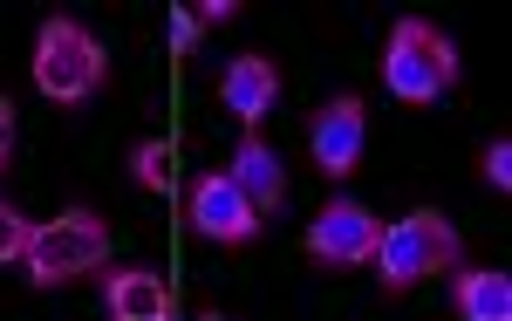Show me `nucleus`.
Segmentation results:
<instances>
[{
    "label": "nucleus",
    "instance_id": "obj_1",
    "mask_svg": "<svg viewBox=\"0 0 512 321\" xmlns=\"http://www.w3.org/2000/svg\"><path fill=\"white\" fill-rule=\"evenodd\" d=\"M376 281H383V294H410L417 281H431V274H451L458 267V226L444 219V212H431V205H417L410 219H396L390 233L376 240Z\"/></svg>",
    "mask_w": 512,
    "mask_h": 321
},
{
    "label": "nucleus",
    "instance_id": "obj_2",
    "mask_svg": "<svg viewBox=\"0 0 512 321\" xmlns=\"http://www.w3.org/2000/svg\"><path fill=\"white\" fill-rule=\"evenodd\" d=\"M110 260V226H103V212H89V205H69L62 219H48L28 233V281L35 287H62V281H82V274H96Z\"/></svg>",
    "mask_w": 512,
    "mask_h": 321
},
{
    "label": "nucleus",
    "instance_id": "obj_3",
    "mask_svg": "<svg viewBox=\"0 0 512 321\" xmlns=\"http://www.w3.org/2000/svg\"><path fill=\"white\" fill-rule=\"evenodd\" d=\"M383 82H390L403 103H437L451 82H458V48L444 28L431 21H396L390 41H383Z\"/></svg>",
    "mask_w": 512,
    "mask_h": 321
},
{
    "label": "nucleus",
    "instance_id": "obj_4",
    "mask_svg": "<svg viewBox=\"0 0 512 321\" xmlns=\"http://www.w3.org/2000/svg\"><path fill=\"white\" fill-rule=\"evenodd\" d=\"M35 89L48 103H82L103 89V48L76 21H48L35 41Z\"/></svg>",
    "mask_w": 512,
    "mask_h": 321
},
{
    "label": "nucleus",
    "instance_id": "obj_5",
    "mask_svg": "<svg viewBox=\"0 0 512 321\" xmlns=\"http://www.w3.org/2000/svg\"><path fill=\"white\" fill-rule=\"evenodd\" d=\"M376 240H383V226L369 219V205L335 199L315 226H308V240H301V246H308L315 267H362V260L376 253Z\"/></svg>",
    "mask_w": 512,
    "mask_h": 321
},
{
    "label": "nucleus",
    "instance_id": "obj_6",
    "mask_svg": "<svg viewBox=\"0 0 512 321\" xmlns=\"http://www.w3.org/2000/svg\"><path fill=\"white\" fill-rule=\"evenodd\" d=\"M192 226L205 233V240H219V246H246L253 233H260V212L246 205V192H239L233 178H198L192 185Z\"/></svg>",
    "mask_w": 512,
    "mask_h": 321
},
{
    "label": "nucleus",
    "instance_id": "obj_7",
    "mask_svg": "<svg viewBox=\"0 0 512 321\" xmlns=\"http://www.w3.org/2000/svg\"><path fill=\"white\" fill-rule=\"evenodd\" d=\"M308 151H315L321 178H349L362 158V96H335L308 130Z\"/></svg>",
    "mask_w": 512,
    "mask_h": 321
},
{
    "label": "nucleus",
    "instance_id": "obj_8",
    "mask_svg": "<svg viewBox=\"0 0 512 321\" xmlns=\"http://www.w3.org/2000/svg\"><path fill=\"white\" fill-rule=\"evenodd\" d=\"M226 178H233L239 192H246V205H253L260 219L287 205V171H280L274 144H267V137H253V130H246V137L233 144V171H226Z\"/></svg>",
    "mask_w": 512,
    "mask_h": 321
},
{
    "label": "nucleus",
    "instance_id": "obj_9",
    "mask_svg": "<svg viewBox=\"0 0 512 321\" xmlns=\"http://www.w3.org/2000/svg\"><path fill=\"white\" fill-rule=\"evenodd\" d=\"M103 308H110L117 321H164V315H178V301H171L164 274H151V267L103 274Z\"/></svg>",
    "mask_w": 512,
    "mask_h": 321
},
{
    "label": "nucleus",
    "instance_id": "obj_10",
    "mask_svg": "<svg viewBox=\"0 0 512 321\" xmlns=\"http://www.w3.org/2000/svg\"><path fill=\"white\" fill-rule=\"evenodd\" d=\"M219 96H226V110H233L239 123H253V117H267L280 103V69L253 48V55H239L233 69H226V82H219Z\"/></svg>",
    "mask_w": 512,
    "mask_h": 321
},
{
    "label": "nucleus",
    "instance_id": "obj_11",
    "mask_svg": "<svg viewBox=\"0 0 512 321\" xmlns=\"http://www.w3.org/2000/svg\"><path fill=\"white\" fill-rule=\"evenodd\" d=\"M451 308H458L465 321H506L512 315V274H499V267H472V274H458Z\"/></svg>",
    "mask_w": 512,
    "mask_h": 321
},
{
    "label": "nucleus",
    "instance_id": "obj_12",
    "mask_svg": "<svg viewBox=\"0 0 512 321\" xmlns=\"http://www.w3.org/2000/svg\"><path fill=\"white\" fill-rule=\"evenodd\" d=\"M171 144H164V137H144V144H137V151H130V178H137V185H144V192H171Z\"/></svg>",
    "mask_w": 512,
    "mask_h": 321
},
{
    "label": "nucleus",
    "instance_id": "obj_13",
    "mask_svg": "<svg viewBox=\"0 0 512 321\" xmlns=\"http://www.w3.org/2000/svg\"><path fill=\"white\" fill-rule=\"evenodd\" d=\"M478 178H485L492 192H512V137H492V144L478 151Z\"/></svg>",
    "mask_w": 512,
    "mask_h": 321
},
{
    "label": "nucleus",
    "instance_id": "obj_14",
    "mask_svg": "<svg viewBox=\"0 0 512 321\" xmlns=\"http://www.w3.org/2000/svg\"><path fill=\"white\" fill-rule=\"evenodd\" d=\"M198 35H205V14L198 7H171V55H192Z\"/></svg>",
    "mask_w": 512,
    "mask_h": 321
},
{
    "label": "nucleus",
    "instance_id": "obj_15",
    "mask_svg": "<svg viewBox=\"0 0 512 321\" xmlns=\"http://www.w3.org/2000/svg\"><path fill=\"white\" fill-rule=\"evenodd\" d=\"M28 233H35V226H28V219H21L14 205H0V260H14V253H28Z\"/></svg>",
    "mask_w": 512,
    "mask_h": 321
},
{
    "label": "nucleus",
    "instance_id": "obj_16",
    "mask_svg": "<svg viewBox=\"0 0 512 321\" xmlns=\"http://www.w3.org/2000/svg\"><path fill=\"white\" fill-rule=\"evenodd\" d=\"M7 158H14V103L0 96V171H7Z\"/></svg>",
    "mask_w": 512,
    "mask_h": 321
},
{
    "label": "nucleus",
    "instance_id": "obj_17",
    "mask_svg": "<svg viewBox=\"0 0 512 321\" xmlns=\"http://www.w3.org/2000/svg\"><path fill=\"white\" fill-rule=\"evenodd\" d=\"M198 14H205V28H219V21H233V0H205Z\"/></svg>",
    "mask_w": 512,
    "mask_h": 321
}]
</instances>
